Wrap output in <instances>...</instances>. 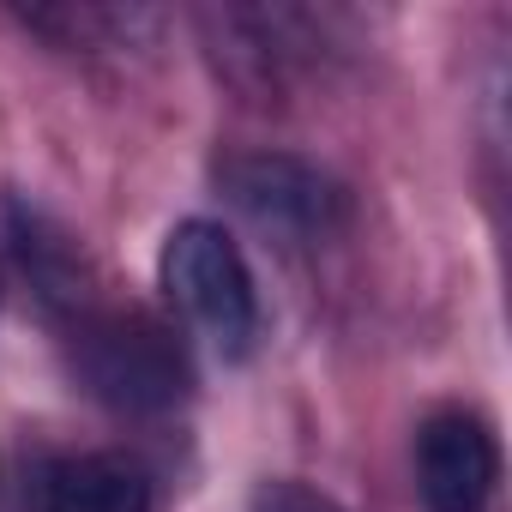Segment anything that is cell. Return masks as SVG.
Wrapping results in <instances>:
<instances>
[{
    "mask_svg": "<svg viewBox=\"0 0 512 512\" xmlns=\"http://www.w3.org/2000/svg\"><path fill=\"white\" fill-rule=\"evenodd\" d=\"M55 308H61V326H67L73 368L103 404L145 416V410H169L181 398L187 356H181L169 326H157L139 308H109L85 290L55 302Z\"/></svg>",
    "mask_w": 512,
    "mask_h": 512,
    "instance_id": "cell-1",
    "label": "cell"
},
{
    "mask_svg": "<svg viewBox=\"0 0 512 512\" xmlns=\"http://www.w3.org/2000/svg\"><path fill=\"white\" fill-rule=\"evenodd\" d=\"M157 278L175 314L193 326V338H205L223 362H241L260 344V284H253L241 241L223 223L211 217L175 223L157 253Z\"/></svg>",
    "mask_w": 512,
    "mask_h": 512,
    "instance_id": "cell-2",
    "label": "cell"
},
{
    "mask_svg": "<svg viewBox=\"0 0 512 512\" xmlns=\"http://www.w3.org/2000/svg\"><path fill=\"white\" fill-rule=\"evenodd\" d=\"M223 193L260 223L266 235H284L296 247L308 241H332L350 217V199L344 187L302 163V157H284V151H241L223 163Z\"/></svg>",
    "mask_w": 512,
    "mask_h": 512,
    "instance_id": "cell-3",
    "label": "cell"
},
{
    "mask_svg": "<svg viewBox=\"0 0 512 512\" xmlns=\"http://www.w3.org/2000/svg\"><path fill=\"white\" fill-rule=\"evenodd\" d=\"M500 488V440L476 410H434L416 428V494L428 512H488Z\"/></svg>",
    "mask_w": 512,
    "mask_h": 512,
    "instance_id": "cell-4",
    "label": "cell"
},
{
    "mask_svg": "<svg viewBox=\"0 0 512 512\" xmlns=\"http://www.w3.org/2000/svg\"><path fill=\"white\" fill-rule=\"evenodd\" d=\"M25 512H151V476L121 452H55L25 476Z\"/></svg>",
    "mask_w": 512,
    "mask_h": 512,
    "instance_id": "cell-5",
    "label": "cell"
},
{
    "mask_svg": "<svg viewBox=\"0 0 512 512\" xmlns=\"http://www.w3.org/2000/svg\"><path fill=\"white\" fill-rule=\"evenodd\" d=\"M247 512H344V506H338L332 494L308 488V482H266L260 494H253Z\"/></svg>",
    "mask_w": 512,
    "mask_h": 512,
    "instance_id": "cell-6",
    "label": "cell"
}]
</instances>
